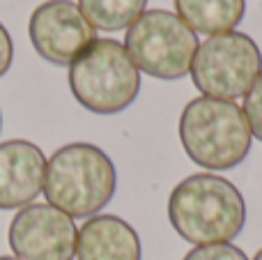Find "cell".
<instances>
[{
    "mask_svg": "<svg viewBox=\"0 0 262 260\" xmlns=\"http://www.w3.org/2000/svg\"><path fill=\"white\" fill-rule=\"evenodd\" d=\"M198 37L177 14L147 9L127 28L124 49L138 72L159 81H180L191 74Z\"/></svg>",
    "mask_w": 262,
    "mask_h": 260,
    "instance_id": "5",
    "label": "cell"
},
{
    "mask_svg": "<svg viewBox=\"0 0 262 260\" xmlns=\"http://www.w3.org/2000/svg\"><path fill=\"white\" fill-rule=\"evenodd\" d=\"M177 16L193 32L221 35L235 30L246 12L244 0H175Z\"/></svg>",
    "mask_w": 262,
    "mask_h": 260,
    "instance_id": "11",
    "label": "cell"
},
{
    "mask_svg": "<svg viewBox=\"0 0 262 260\" xmlns=\"http://www.w3.org/2000/svg\"><path fill=\"white\" fill-rule=\"evenodd\" d=\"M0 260H21V258H16V256H0Z\"/></svg>",
    "mask_w": 262,
    "mask_h": 260,
    "instance_id": "16",
    "label": "cell"
},
{
    "mask_svg": "<svg viewBox=\"0 0 262 260\" xmlns=\"http://www.w3.org/2000/svg\"><path fill=\"white\" fill-rule=\"evenodd\" d=\"M262 74V53L246 32L230 30L198 44L191 81L212 99H239Z\"/></svg>",
    "mask_w": 262,
    "mask_h": 260,
    "instance_id": "6",
    "label": "cell"
},
{
    "mask_svg": "<svg viewBox=\"0 0 262 260\" xmlns=\"http://www.w3.org/2000/svg\"><path fill=\"white\" fill-rule=\"evenodd\" d=\"M118 170L111 157L92 143H69L46 161L44 196L72 219L99 214L115 196Z\"/></svg>",
    "mask_w": 262,
    "mask_h": 260,
    "instance_id": "2",
    "label": "cell"
},
{
    "mask_svg": "<svg viewBox=\"0 0 262 260\" xmlns=\"http://www.w3.org/2000/svg\"><path fill=\"white\" fill-rule=\"evenodd\" d=\"M0 129H3V113H0Z\"/></svg>",
    "mask_w": 262,
    "mask_h": 260,
    "instance_id": "18",
    "label": "cell"
},
{
    "mask_svg": "<svg viewBox=\"0 0 262 260\" xmlns=\"http://www.w3.org/2000/svg\"><path fill=\"white\" fill-rule=\"evenodd\" d=\"M253 260H262V249H260V251H258V253H255V256H253Z\"/></svg>",
    "mask_w": 262,
    "mask_h": 260,
    "instance_id": "17",
    "label": "cell"
},
{
    "mask_svg": "<svg viewBox=\"0 0 262 260\" xmlns=\"http://www.w3.org/2000/svg\"><path fill=\"white\" fill-rule=\"evenodd\" d=\"M78 260H140L143 247L134 226L115 214H95L76 237Z\"/></svg>",
    "mask_w": 262,
    "mask_h": 260,
    "instance_id": "10",
    "label": "cell"
},
{
    "mask_svg": "<svg viewBox=\"0 0 262 260\" xmlns=\"http://www.w3.org/2000/svg\"><path fill=\"white\" fill-rule=\"evenodd\" d=\"M28 35L39 58L51 64H72L97 39L95 28L72 0H46L35 7Z\"/></svg>",
    "mask_w": 262,
    "mask_h": 260,
    "instance_id": "8",
    "label": "cell"
},
{
    "mask_svg": "<svg viewBox=\"0 0 262 260\" xmlns=\"http://www.w3.org/2000/svg\"><path fill=\"white\" fill-rule=\"evenodd\" d=\"M244 99V115L249 120V127L253 138L262 141V74L255 78V83L251 85V90L246 92Z\"/></svg>",
    "mask_w": 262,
    "mask_h": 260,
    "instance_id": "13",
    "label": "cell"
},
{
    "mask_svg": "<svg viewBox=\"0 0 262 260\" xmlns=\"http://www.w3.org/2000/svg\"><path fill=\"white\" fill-rule=\"evenodd\" d=\"M168 219L189 244H226L244 230L246 203L230 180L214 173H195L170 191Z\"/></svg>",
    "mask_w": 262,
    "mask_h": 260,
    "instance_id": "1",
    "label": "cell"
},
{
    "mask_svg": "<svg viewBox=\"0 0 262 260\" xmlns=\"http://www.w3.org/2000/svg\"><path fill=\"white\" fill-rule=\"evenodd\" d=\"M78 228L72 216L49 203H32L9 224V247L21 260H74Z\"/></svg>",
    "mask_w": 262,
    "mask_h": 260,
    "instance_id": "7",
    "label": "cell"
},
{
    "mask_svg": "<svg viewBox=\"0 0 262 260\" xmlns=\"http://www.w3.org/2000/svg\"><path fill=\"white\" fill-rule=\"evenodd\" d=\"M147 0H78V9L90 26L106 32L129 28L145 12Z\"/></svg>",
    "mask_w": 262,
    "mask_h": 260,
    "instance_id": "12",
    "label": "cell"
},
{
    "mask_svg": "<svg viewBox=\"0 0 262 260\" xmlns=\"http://www.w3.org/2000/svg\"><path fill=\"white\" fill-rule=\"evenodd\" d=\"M180 141L186 157L212 173L237 168L251 152L253 134L235 101L200 95L182 111Z\"/></svg>",
    "mask_w": 262,
    "mask_h": 260,
    "instance_id": "3",
    "label": "cell"
},
{
    "mask_svg": "<svg viewBox=\"0 0 262 260\" xmlns=\"http://www.w3.org/2000/svg\"><path fill=\"white\" fill-rule=\"evenodd\" d=\"M69 90L74 99L97 115L122 113L140 92V72L115 39H95L69 64Z\"/></svg>",
    "mask_w": 262,
    "mask_h": 260,
    "instance_id": "4",
    "label": "cell"
},
{
    "mask_svg": "<svg viewBox=\"0 0 262 260\" xmlns=\"http://www.w3.org/2000/svg\"><path fill=\"white\" fill-rule=\"evenodd\" d=\"M46 157L39 145L23 138L0 143V210L32 205L44 191Z\"/></svg>",
    "mask_w": 262,
    "mask_h": 260,
    "instance_id": "9",
    "label": "cell"
},
{
    "mask_svg": "<svg viewBox=\"0 0 262 260\" xmlns=\"http://www.w3.org/2000/svg\"><path fill=\"white\" fill-rule=\"evenodd\" d=\"M12 60H14V44H12V37H9L7 28L0 23V78L7 74V69L12 67Z\"/></svg>",
    "mask_w": 262,
    "mask_h": 260,
    "instance_id": "15",
    "label": "cell"
},
{
    "mask_svg": "<svg viewBox=\"0 0 262 260\" xmlns=\"http://www.w3.org/2000/svg\"><path fill=\"white\" fill-rule=\"evenodd\" d=\"M184 260H249L246 253L232 242L226 244H205V247L191 249Z\"/></svg>",
    "mask_w": 262,
    "mask_h": 260,
    "instance_id": "14",
    "label": "cell"
}]
</instances>
